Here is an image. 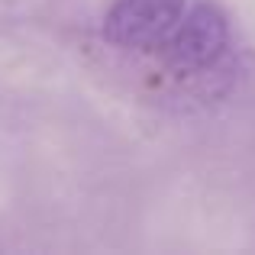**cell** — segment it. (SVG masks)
Segmentation results:
<instances>
[{
    "label": "cell",
    "mask_w": 255,
    "mask_h": 255,
    "mask_svg": "<svg viewBox=\"0 0 255 255\" xmlns=\"http://www.w3.org/2000/svg\"><path fill=\"white\" fill-rule=\"evenodd\" d=\"M107 39L178 78H200L230 58L226 16L210 0H117Z\"/></svg>",
    "instance_id": "cell-1"
}]
</instances>
